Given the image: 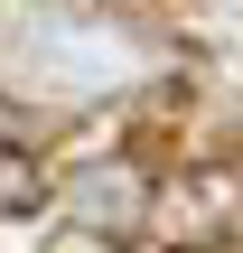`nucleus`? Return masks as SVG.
<instances>
[{"label":"nucleus","mask_w":243,"mask_h":253,"mask_svg":"<svg viewBox=\"0 0 243 253\" xmlns=\"http://www.w3.org/2000/svg\"><path fill=\"white\" fill-rule=\"evenodd\" d=\"M37 197H47V178H37V160H28V150H9V141H0V216H28V207H37Z\"/></svg>","instance_id":"obj_1"}]
</instances>
